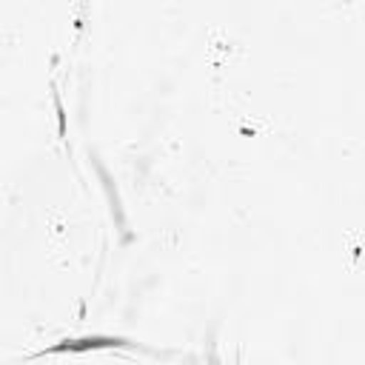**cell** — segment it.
<instances>
[{
    "label": "cell",
    "instance_id": "1",
    "mask_svg": "<svg viewBox=\"0 0 365 365\" xmlns=\"http://www.w3.org/2000/svg\"><path fill=\"white\" fill-rule=\"evenodd\" d=\"M88 348H143L140 342L123 339V336H83V339H60L57 345H48L31 356H51V354H77V351H88ZM148 351V348H143Z\"/></svg>",
    "mask_w": 365,
    "mask_h": 365
}]
</instances>
